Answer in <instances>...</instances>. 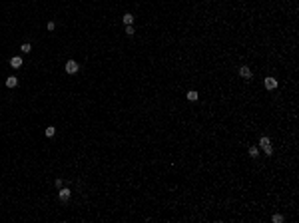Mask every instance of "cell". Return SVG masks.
<instances>
[{
	"label": "cell",
	"mask_w": 299,
	"mask_h": 223,
	"mask_svg": "<svg viewBox=\"0 0 299 223\" xmlns=\"http://www.w3.org/2000/svg\"><path fill=\"white\" fill-rule=\"evenodd\" d=\"M20 50H22V54H28V52H32V46H30L28 42H24V44L20 46Z\"/></svg>",
	"instance_id": "10"
},
{
	"label": "cell",
	"mask_w": 299,
	"mask_h": 223,
	"mask_svg": "<svg viewBox=\"0 0 299 223\" xmlns=\"http://www.w3.org/2000/svg\"><path fill=\"white\" fill-rule=\"evenodd\" d=\"M46 26H48V30H54V28H56V22H52V20H50Z\"/></svg>",
	"instance_id": "16"
},
{
	"label": "cell",
	"mask_w": 299,
	"mask_h": 223,
	"mask_svg": "<svg viewBox=\"0 0 299 223\" xmlns=\"http://www.w3.org/2000/svg\"><path fill=\"white\" fill-rule=\"evenodd\" d=\"M263 86H265L267 90H275V88H277V80L271 78V76H267V78L263 80Z\"/></svg>",
	"instance_id": "3"
},
{
	"label": "cell",
	"mask_w": 299,
	"mask_h": 223,
	"mask_svg": "<svg viewBox=\"0 0 299 223\" xmlns=\"http://www.w3.org/2000/svg\"><path fill=\"white\" fill-rule=\"evenodd\" d=\"M249 156H251V158H257V156H259V150L255 147V145H251V147H249Z\"/></svg>",
	"instance_id": "12"
},
{
	"label": "cell",
	"mask_w": 299,
	"mask_h": 223,
	"mask_svg": "<svg viewBox=\"0 0 299 223\" xmlns=\"http://www.w3.org/2000/svg\"><path fill=\"white\" fill-rule=\"evenodd\" d=\"M122 22H124L126 26H130V24L134 22V16H132V14H124V16H122Z\"/></svg>",
	"instance_id": "8"
},
{
	"label": "cell",
	"mask_w": 299,
	"mask_h": 223,
	"mask_svg": "<svg viewBox=\"0 0 299 223\" xmlns=\"http://www.w3.org/2000/svg\"><path fill=\"white\" fill-rule=\"evenodd\" d=\"M239 76H241V78H245V80H249V78H251V68H249V66H239Z\"/></svg>",
	"instance_id": "4"
},
{
	"label": "cell",
	"mask_w": 299,
	"mask_h": 223,
	"mask_svg": "<svg viewBox=\"0 0 299 223\" xmlns=\"http://www.w3.org/2000/svg\"><path fill=\"white\" fill-rule=\"evenodd\" d=\"M70 195H72V193H70V189H68V187H60V191H58V197H60V201H62V203H66V201H70Z\"/></svg>",
	"instance_id": "2"
},
{
	"label": "cell",
	"mask_w": 299,
	"mask_h": 223,
	"mask_svg": "<svg viewBox=\"0 0 299 223\" xmlns=\"http://www.w3.org/2000/svg\"><path fill=\"white\" fill-rule=\"evenodd\" d=\"M22 64H24V60L20 58V56H12V58H10V66H12V68H20Z\"/></svg>",
	"instance_id": "5"
},
{
	"label": "cell",
	"mask_w": 299,
	"mask_h": 223,
	"mask_svg": "<svg viewBox=\"0 0 299 223\" xmlns=\"http://www.w3.org/2000/svg\"><path fill=\"white\" fill-rule=\"evenodd\" d=\"M64 68H66V72H68V74H76V72L80 70V64L76 62V60H68Z\"/></svg>",
	"instance_id": "1"
},
{
	"label": "cell",
	"mask_w": 299,
	"mask_h": 223,
	"mask_svg": "<svg viewBox=\"0 0 299 223\" xmlns=\"http://www.w3.org/2000/svg\"><path fill=\"white\" fill-rule=\"evenodd\" d=\"M44 134H46V138H54V136H56V128H52V125H48L46 130H44Z\"/></svg>",
	"instance_id": "9"
},
{
	"label": "cell",
	"mask_w": 299,
	"mask_h": 223,
	"mask_svg": "<svg viewBox=\"0 0 299 223\" xmlns=\"http://www.w3.org/2000/svg\"><path fill=\"white\" fill-rule=\"evenodd\" d=\"M134 32H136V30H134V26H132V24H130V26H126V34H128V36H132Z\"/></svg>",
	"instance_id": "15"
},
{
	"label": "cell",
	"mask_w": 299,
	"mask_h": 223,
	"mask_svg": "<svg viewBox=\"0 0 299 223\" xmlns=\"http://www.w3.org/2000/svg\"><path fill=\"white\" fill-rule=\"evenodd\" d=\"M271 221H273V223H283V215H279V213H275V215L271 217Z\"/></svg>",
	"instance_id": "13"
},
{
	"label": "cell",
	"mask_w": 299,
	"mask_h": 223,
	"mask_svg": "<svg viewBox=\"0 0 299 223\" xmlns=\"http://www.w3.org/2000/svg\"><path fill=\"white\" fill-rule=\"evenodd\" d=\"M6 86H8V88H16V86H18V80H16V76H10V78H6Z\"/></svg>",
	"instance_id": "7"
},
{
	"label": "cell",
	"mask_w": 299,
	"mask_h": 223,
	"mask_svg": "<svg viewBox=\"0 0 299 223\" xmlns=\"http://www.w3.org/2000/svg\"><path fill=\"white\" fill-rule=\"evenodd\" d=\"M269 144H271V139L267 138V136H263V138L259 139V145H261V147H263V145H269Z\"/></svg>",
	"instance_id": "11"
},
{
	"label": "cell",
	"mask_w": 299,
	"mask_h": 223,
	"mask_svg": "<svg viewBox=\"0 0 299 223\" xmlns=\"http://www.w3.org/2000/svg\"><path fill=\"white\" fill-rule=\"evenodd\" d=\"M263 151H265V156H271V153H273V147H271V144H269V145H263Z\"/></svg>",
	"instance_id": "14"
},
{
	"label": "cell",
	"mask_w": 299,
	"mask_h": 223,
	"mask_svg": "<svg viewBox=\"0 0 299 223\" xmlns=\"http://www.w3.org/2000/svg\"><path fill=\"white\" fill-rule=\"evenodd\" d=\"M56 187H58V189H60V187H64V181H62L60 177H58V179H56Z\"/></svg>",
	"instance_id": "17"
},
{
	"label": "cell",
	"mask_w": 299,
	"mask_h": 223,
	"mask_svg": "<svg viewBox=\"0 0 299 223\" xmlns=\"http://www.w3.org/2000/svg\"><path fill=\"white\" fill-rule=\"evenodd\" d=\"M186 98H187V100H190V102H195V100H198V98H199V94H198V92H195V90H190V92H187V94H186Z\"/></svg>",
	"instance_id": "6"
}]
</instances>
